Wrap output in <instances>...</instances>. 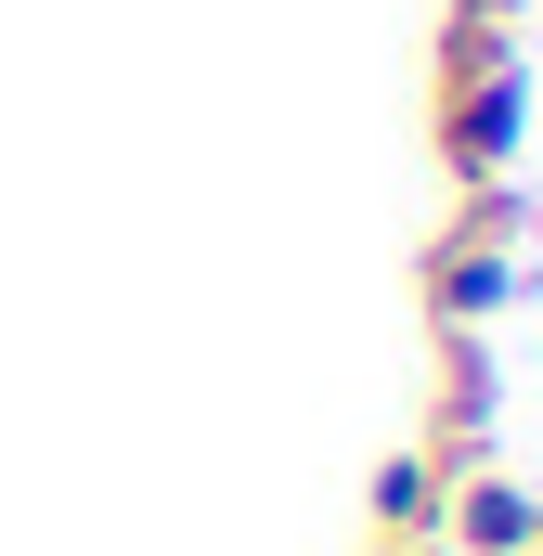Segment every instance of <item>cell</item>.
I'll return each instance as SVG.
<instances>
[{
  "label": "cell",
  "mask_w": 543,
  "mask_h": 556,
  "mask_svg": "<svg viewBox=\"0 0 543 556\" xmlns=\"http://www.w3.org/2000/svg\"><path fill=\"white\" fill-rule=\"evenodd\" d=\"M492 337H440V363H427V440L414 453H440V466H492Z\"/></svg>",
  "instance_id": "3957f363"
},
{
  "label": "cell",
  "mask_w": 543,
  "mask_h": 556,
  "mask_svg": "<svg viewBox=\"0 0 543 556\" xmlns=\"http://www.w3.org/2000/svg\"><path fill=\"white\" fill-rule=\"evenodd\" d=\"M440 492H453V466L402 440V453L363 479V544H414V531H440Z\"/></svg>",
  "instance_id": "5b68a950"
},
{
  "label": "cell",
  "mask_w": 543,
  "mask_h": 556,
  "mask_svg": "<svg viewBox=\"0 0 543 556\" xmlns=\"http://www.w3.org/2000/svg\"><path fill=\"white\" fill-rule=\"evenodd\" d=\"M363 556H453V544H440V531H414V544H363Z\"/></svg>",
  "instance_id": "8992f818"
},
{
  "label": "cell",
  "mask_w": 543,
  "mask_h": 556,
  "mask_svg": "<svg viewBox=\"0 0 543 556\" xmlns=\"http://www.w3.org/2000/svg\"><path fill=\"white\" fill-rule=\"evenodd\" d=\"M518 13L531 0H440V39H427V155H440L453 194H479V181L518 168V130H531Z\"/></svg>",
  "instance_id": "6da1fadb"
},
{
  "label": "cell",
  "mask_w": 543,
  "mask_h": 556,
  "mask_svg": "<svg viewBox=\"0 0 543 556\" xmlns=\"http://www.w3.org/2000/svg\"><path fill=\"white\" fill-rule=\"evenodd\" d=\"M518 247H531V194L518 181H479L440 207V233L414 247V298H427V337H479L518 285Z\"/></svg>",
  "instance_id": "7a4b0ae2"
},
{
  "label": "cell",
  "mask_w": 543,
  "mask_h": 556,
  "mask_svg": "<svg viewBox=\"0 0 543 556\" xmlns=\"http://www.w3.org/2000/svg\"><path fill=\"white\" fill-rule=\"evenodd\" d=\"M531 556H543V531H531Z\"/></svg>",
  "instance_id": "52a82bcc"
},
{
  "label": "cell",
  "mask_w": 543,
  "mask_h": 556,
  "mask_svg": "<svg viewBox=\"0 0 543 556\" xmlns=\"http://www.w3.org/2000/svg\"><path fill=\"white\" fill-rule=\"evenodd\" d=\"M543 505L505 479V466H453V492H440V544L453 556H531Z\"/></svg>",
  "instance_id": "277c9868"
}]
</instances>
